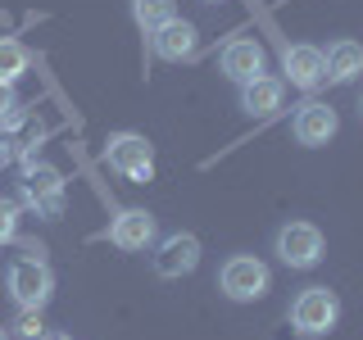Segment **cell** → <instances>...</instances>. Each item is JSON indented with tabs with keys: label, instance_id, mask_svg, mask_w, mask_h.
I'll use <instances>...</instances> for the list:
<instances>
[{
	"label": "cell",
	"instance_id": "cell-13",
	"mask_svg": "<svg viewBox=\"0 0 363 340\" xmlns=\"http://www.w3.org/2000/svg\"><path fill=\"white\" fill-rule=\"evenodd\" d=\"M281 100H286V82L281 77H250V82H241V109L250 113V118H272V113L281 109Z\"/></svg>",
	"mask_w": 363,
	"mask_h": 340
},
{
	"label": "cell",
	"instance_id": "cell-18",
	"mask_svg": "<svg viewBox=\"0 0 363 340\" xmlns=\"http://www.w3.org/2000/svg\"><path fill=\"white\" fill-rule=\"evenodd\" d=\"M14 236H18V204L0 200V245H9Z\"/></svg>",
	"mask_w": 363,
	"mask_h": 340
},
{
	"label": "cell",
	"instance_id": "cell-3",
	"mask_svg": "<svg viewBox=\"0 0 363 340\" xmlns=\"http://www.w3.org/2000/svg\"><path fill=\"white\" fill-rule=\"evenodd\" d=\"M105 164H109V173L145 186V181L155 177V145L145 141L141 132H113L105 141Z\"/></svg>",
	"mask_w": 363,
	"mask_h": 340
},
{
	"label": "cell",
	"instance_id": "cell-12",
	"mask_svg": "<svg viewBox=\"0 0 363 340\" xmlns=\"http://www.w3.org/2000/svg\"><path fill=\"white\" fill-rule=\"evenodd\" d=\"M281 68H286V82L300 91H313L327 82V60L318 45H286L281 50Z\"/></svg>",
	"mask_w": 363,
	"mask_h": 340
},
{
	"label": "cell",
	"instance_id": "cell-8",
	"mask_svg": "<svg viewBox=\"0 0 363 340\" xmlns=\"http://www.w3.org/2000/svg\"><path fill=\"white\" fill-rule=\"evenodd\" d=\"M291 132H295V141L300 145H327L332 136L340 132V113L332 105H323V100H304L300 109H295V118H291Z\"/></svg>",
	"mask_w": 363,
	"mask_h": 340
},
{
	"label": "cell",
	"instance_id": "cell-2",
	"mask_svg": "<svg viewBox=\"0 0 363 340\" xmlns=\"http://www.w3.org/2000/svg\"><path fill=\"white\" fill-rule=\"evenodd\" d=\"M218 290L232 304H255L272 290V272H268L264 259H255V254H232L218 268Z\"/></svg>",
	"mask_w": 363,
	"mask_h": 340
},
{
	"label": "cell",
	"instance_id": "cell-5",
	"mask_svg": "<svg viewBox=\"0 0 363 340\" xmlns=\"http://www.w3.org/2000/svg\"><path fill=\"white\" fill-rule=\"evenodd\" d=\"M5 281H9V300H14L18 309H41L55 295V272L45 268V259H37V254L14 259Z\"/></svg>",
	"mask_w": 363,
	"mask_h": 340
},
{
	"label": "cell",
	"instance_id": "cell-14",
	"mask_svg": "<svg viewBox=\"0 0 363 340\" xmlns=\"http://www.w3.org/2000/svg\"><path fill=\"white\" fill-rule=\"evenodd\" d=\"M323 60H327V82L345 86V82H354L363 73V45L359 41H332Z\"/></svg>",
	"mask_w": 363,
	"mask_h": 340
},
{
	"label": "cell",
	"instance_id": "cell-11",
	"mask_svg": "<svg viewBox=\"0 0 363 340\" xmlns=\"http://www.w3.org/2000/svg\"><path fill=\"white\" fill-rule=\"evenodd\" d=\"M196 45H200V32L191 28L186 18H168L164 28L150 32V50H155L164 64H186L191 55H196Z\"/></svg>",
	"mask_w": 363,
	"mask_h": 340
},
{
	"label": "cell",
	"instance_id": "cell-23",
	"mask_svg": "<svg viewBox=\"0 0 363 340\" xmlns=\"http://www.w3.org/2000/svg\"><path fill=\"white\" fill-rule=\"evenodd\" d=\"M209 5H213V0H209Z\"/></svg>",
	"mask_w": 363,
	"mask_h": 340
},
{
	"label": "cell",
	"instance_id": "cell-4",
	"mask_svg": "<svg viewBox=\"0 0 363 340\" xmlns=\"http://www.w3.org/2000/svg\"><path fill=\"white\" fill-rule=\"evenodd\" d=\"M272 249H277V259L286 268H295V272H309V268H318L323 264V254H327V241H323V232H318L313 222H286L277 232V241H272Z\"/></svg>",
	"mask_w": 363,
	"mask_h": 340
},
{
	"label": "cell",
	"instance_id": "cell-7",
	"mask_svg": "<svg viewBox=\"0 0 363 340\" xmlns=\"http://www.w3.org/2000/svg\"><path fill=\"white\" fill-rule=\"evenodd\" d=\"M23 191H28V200L37 204V213H45V218H60L64 213V177H60V168L41 164V159H28Z\"/></svg>",
	"mask_w": 363,
	"mask_h": 340
},
{
	"label": "cell",
	"instance_id": "cell-6",
	"mask_svg": "<svg viewBox=\"0 0 363 340\" xmlns=\"http://www.w3.org/2000/svg\"><path fill=\"white\" fill-rule=\"evenodd\" d=\"M150 268H155V277H164V281H177V277H186V272H196L200 268V241L191 232L164 236L150 254Z\"/></svg>",
	"mask_w": 363,
	"mask_h": 340
},
{
	"label": "cell",
	"instance_id": "cell-22",
	"mask_svg": "<svg viewBox=\"0 0 363 340\" xmlns=\"http://www.w3.org/2000/svg\"><path fill=\"white\" fill-rule=\"evenodd\" d=\"M359 118H363V105H359Z\"/></svg>",
	"mask_w": 363,
	"mask_h": 340
},
{
	"label": "cell",
	"instance_id": "cell-21",
	"mask_svg": "<svg viewBox=\"0 0 363 340\" xmlns=\"http://www.w3.org/2000/svg\"><path fill=\"white\" fill-rule=\"evenodd\" d=\"M0 340H9V332H5V327H0Z\"/></svg>",
	"mask_w": 363,
	"mask_h": 340
},
{
	"label": "cell",
	"instance_id": "cell-17",
	"mask_svg": "<svg viewBox=\"0 0 363 340\" xmlns=\"http://www.w3.org/2000/svg\"><path fill=\"white\" fill-rule=\"evenodd\" d=\"M18 118H23V100L14 96L9 82H0V132H14Z\"/></svg>",
	"mask_w": 363,
	"mask_h": 340
},
{
	"label": "cell",
	"instance_id": "cell-19",
	"mask_svg": "<svg viewBox=\"0 0 363 340\" xmlns=\"http://www.w3.org/2000/svg\"><path fill=\"white\" fill-rule=\"evenodd\" d=\"M18 336H23V340H41V336H45L41 309H23V317H18Z\"/></svg>",
	"mask_w": 363,
	"mask_h": 340
},
{
	"label": "cell",
	"instance_id": "cell-10",
	"mask_svg": "<svg viewBox=\"0 0 363 340\" xmlns=\"http://www.w3.org/2000/svg\"><path fill=\"white\" fill-rule=\"evenodd\" d=\"M155 236H159V222L150 209H118L109 222V241L118 249H132V254L136 249H150Z\"/></svg>",
	"mask_w": 363,
	"mask_h": 340
},
{
	"label": "cell",
	"instance_id": "cell-20",
	"mask_svg": "<svg viewBox=\"0 0 363 340\" xmlns=\"http://www.w3.org/2000/svg\"><path fill=\"white\" fill-rule=\"evenodd\" d=\"M41 340H73V336H60V332H45Z\"/></svg>",
	"mask_w": 363,
	"mask_h": 340
},
{
	"label": "cell",
	"instance_id": "cell-9",
	"mask_svg": "<svg viewBox=\"0 0 363 340\" xmlns=\"http://www.w3.org/2000/svg\"><path fill=\"white\" fill-rule=\"evenodd\" d=\"M264 64H268V55H264V45H259L255 37H232L218 50V68H223V77L227 82H250V77H259L264 73Z\"/></svg>",
	"mask_w": 363,
	"mask_h": 340
},
{
	"label": "cell",
	"instance_id": "cell-1",
	"mask_svg": "<svg viewBox=\"0 0 363 340\" xmlns=\"http://www.w3.org/2000/svg\"><path fill=\"white\" fill-rule=\"evenodd\" d=\"M336 322H340V300H336V290H327V286H304V290L291 300V327H295V336H304V340L332 336Z\"/></svg>",
	"mask_w": 363,
	"mask_h": 340
},
{
	"label": "cell",
	"instance_id": "cell-15",
	"mask_svg": "<svg viewBox=\"0 0 363 340\" xmlns=\"http://www.w3.org/2000/svg\"><path fill=\"white\" fill-rule=\"evenodd\" d=\"M28 64H32L28 45L14 41V37H0V82H9V86H14L18 77L28 73Z\"/></svg>",
	"mask_w": 363,
	"mask_h": 340
},
{
	"label": "cell",
	"instance_id": "cell-16",
	"mask_svg": "<svg viewBox=\"0 0 363 340\" xmlns=\"http://www.w3.org/2000/svg\"><path fill=\"white\" fill-rule=\"evenodd\" d=\"M132 18L141 23L145 32H155V28H164L168 18H177V5L173 0H132Z\"/></svg>",
	"mask_w": 363,
	"mask_h": 340
}]
</instances>
